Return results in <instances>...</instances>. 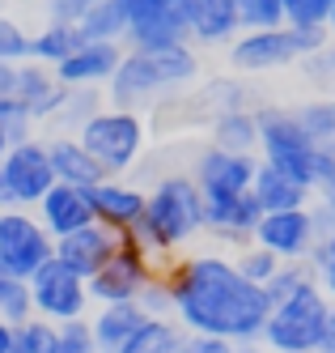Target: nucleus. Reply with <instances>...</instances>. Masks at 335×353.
Masks as SVG:
<instances>
[{
  "mask_svg": "<svg viewBox=\"0 0 335 353\" xmlns=\"http://www.w3.org/2000/svg\"><path fill=\"white\" fill-rule=\"evenodd\" d=\"M174 290V319L187 332H213L229 341H259L272 311L263 285L246 281L229 256H187L166 268Z\"/></svg>",
  "mask_w": 335,
  "mask_h": 353,
  "instance_id": "nucleus-1",
  "label": "nucleus"
},
{
  "mask_svg": "<svg viewBox=\"0 0 335 353\" xmlns=\"http://www.w3.org/2000/svg\"><path fill=\"white\" fill-rule=\"evenodd\" d=\"M204 230H208V217H204V192L195 174H166L149 188L144 213L132 230H123V239L136 243L153 264H162Z\"/></svg>",
  "mask_w": 335,
  "mask_h": 353,
  "instance_id": "nucleus-2",
  "label": "nucleus"
},
{
  "mask_svg": "<svg viewBox=\"0 0 335 353\" xmlns=\"http://www.w3.org/2000/svg\"><path fill=\"white\" fill-rule=\"evenodd\" d=\"M199 77V56L191 52V43L178 47H127L115 77L107 81V103L115 107H144L149 98H158L174 85H187Z\"/></svg>",
  "mask_w": 335,
  "mask_h": 353,
  "instance_id": "nucleus-3",
  "label": "nucleus"
},
{
  "mask_svg": "<svg viewBox=\"0 0 335 353\" xmlns=\"http://www.w3.org/2000/svg\"><path fill=\"white\" fill-rule=\"evenodd\" d=\"M76 137H81V145L102 162L107 174H127L144 154V119L132 107H115V103L98 107L81 128H76Z\"/></svg>",
  "mask_w": 335,
  "mask_h": 353,
  "instance_id": "nucleus-4",
  "label": "nucleus"
},
{
  "mask_svg": "<svg viewBox=\"0 0 335 353\" xmlns=\"http://www.w3.org/2000/svg\"><path fill=\"white\" fill-rule=\"evenodd\" d=\"M327 319H331V298L314 281V285L289 294L285 302H272L268 323H263V345L272 353H280V349H323Z\"/></svg>",
  "mask_w": 335,
  "mask_h": 353,
  "instance_id": "nucleus-5",
  "label": "nucleus"
},
{
  "mask_svg": "<svg viewBox=\"0 0 335 353\" xmlns=\"http://www.w3.org/2000/svg\"><path fill=\"white\" fill-rule=\"evenodd\" d=\"M259 158L280 166L285 174L301 179L305 188H314V170H318V149L305 137L293 111L285 107H259Z\"/></svg>",
  "mask_w": 335,
  "mask_h": 353,
  "instance_id": "nucleus-6",
  "label": "nucleus"
},
{
  "mask_svg": "<svg viewBox=\"0 0 335 353\" xmlns=\"http://www.w3.org/2000/svg\"><path fill=\"white\" fill-rule=\"evenodd\" d=\"M51 256H56V234L39 221V213L21 209V205L0 209V264L13 276L30 281Z\"/></svg>",
  "mask_w": 335,
  "mask_h": 353,
  "instance_id": "nucleus-7",
  "label": "nucleus"
},
{
  "mask_svg": "<svg viewBox=\"0 0 335 353\" xmlns=\"http://www.w3.org/2000/svg\"><path fill=\"white\" fill-rule=\"evenodd\" d=\"M0 174H5V192L9 205L34 209L39 200L56 188V166H51V149L39 137H25L17 145H9V154L0 158Z\"/></svg>",
  "mask_w": 335,
  "mask_h": 353,
  "instance_id": "nucleus-8",
  "label": "nucleus"
},
{
  "mask_svg": "<svg viewBox=\"0 0 335 353\" xmlns=\"http://www.w3.org/2000/svg\"><path fill=\"white\" fill-rule=\"evenodd\" d=\"M30 302H34V315H47V319H81L89 311V281L81 272H72L68 264H60L51 256L34 276H30Z\"/></svg>",
  "mask_w": 335,
  "mask_h": 353,
  "instance_id": "nucleus-9",
  "label": "nucleus"
},
{
  "mask_svg": "<svg viewBox=\"0 0 335 353\" xmlns=\"http://www.w3.org/2000/svg\"><path fill=\"white\" fill-rule=\"evenodd\" d=\"M127 21V47H178L191 43L187 17L178 0H119Z\"/></svg>",
  "mask_w": 335,
  "mask_h": 353,
  "instance_id": "nucleus-10",
  "label": "nucleus"
},
{
  "mask_svg": "<svg viewBox=\"0 0 335 353\" xmlns=\"http://www.w3.org/2000/svg\"><path fill=\"white\" fill-rule=\"evenodd\" d=\"M301 43L293 26H263V30H242L229 43V64L238 72H272V68H289L301 64Z\"/></svg>",
  "mask_w": 335,
  "mask_h": 353,
  "instance_id": "nucleus-11",
  "label": "nucleus"
},
{
  "mask_svg": "<svg viewBox=\"0 0 335 353\" xmlns=\"http://www.w3.org/2000/svg\"><path fill=\"white\" fill-rule=\"evenodd\" d=\"M153 272H158V264H153L136 243L123 239V247L89 276V298L94 302H127V298H140V290L149 285Z\"/></svg>",
  "mask_w": 335,
  "mask_h": 353,
  "instance_id": "nucleus-12",
  "label": "nucleus"
},
{
  "mask_svg": "<svg viewBox=\"0 0 335 353\" xmlns=\"http://www.w3.org/2000/svg\"><path fill=\"white\" fill-rule=\"evenodd\" d=\"M255 243H263L268 251H276L280 260H310V251L318 243V225H314L310 205L263 213V221L255 225Z\"/></svg>",
  "mask_w": 335,
  "mask_h": 353,
  "instance_id": "nucleus-13",
  "label": "nucleus"
},
{
  "mask_svg": "<svg viewBox=\"0 0 335 353\" xmlns=\"http://www.w3.org/2000/svg\"><path fill=\"white\" fill-rule=\"evenodd\" d=\"M255 170H259V154H234V149L208 145L195 158V183L204 196H234L246 192L255 183Z\"/></svg>",
  "mask_w": 335,
  "mask_h": 353,
  "instance_id": "nucleus-14",
  "label": "nucleus"
},
{
  "mask_svg": "<svg viewBox=\"0 0 335 353\" xmlns=\"http://www.w3.org/2000/svg\"><path fill=\"white\" fill-rule=\"evenodd\" d=\"M119 247H123L119 230H111V225H102V221H89V225H81V230L56 239V260L68 264L72 272H81L85 281H89V276L107 264Z\"/></svg>",
  "mask_w": 335,
  "mask_h": 353,
  "instance_id": "nucleus-15",
  "label": "nucleus"
},
{
  "mask_svg": "<svg viewBox=\"0 0 335 353\" xmlns=\"http://www.w3.org/2000/svg\"><path fill=\"white\" fill-rule=\"evenodd\" d=\"M204 217H208V230L217 239L229 243H250L255 225L263 221V205L250 188L234 192V196H204Z\"/></svg>",
  "mask_w": 335,
  "mask_h": 353,
  "instance_id": "nucleus-16",
  "label": "nucleus"
},
{
  "mask_svg": "<svg viewBox=\"0 0 335 353\" xmlns=\"http://www.w3.org/2000/svg\"><path fill=\"white\" fill-rule=\"evenodd\" d=\"M144 200H149V192L136 188V183H123L119 174H107V179H98V183L89 188L94 217H98L102 225H111V230H119V234L132 230V225L140 221Z\"/></svg>",
  "mask_w": 335,
  "mask_h": 353,
  "instance_id": "nucleus-17",
  "label": "nucleus"
},
{
  "mask_svg": "<svg viewBox=\"0 0 335 353\" xmlns=\"http://www.w3.org/2000/svg\"><path fill=\"white\" fill-rule=\"evenodd\" d=\"M178 5H183L191 43H199V47H229L242 34L234 0H178Z\"/></svg>",
  "mask_w": 335,
  "mask_h": 353,
  "instance_id": "nucleus-18",
  "label": "nucleus"
},
{
  "mask_svg": "<svg viewBox=\"0 0 335 353\" xmlns=\"http://www.w3.org/2000/svg\"><path fill=\"white\" fill-rule=\"evenodd\" d=\"M34 213H39V221H43L56 239L81 230V225H89V221H98V217H94V205H89V188L60 183V179H56V188H51L39 205H34Z\"/></svg>",
  "mask_w": 335,
  "mask_h": 353,
  "instance_id": "nucleus-19",
  "label": "nucleus"
},
{
  "mask_svg": "<svg viewBox=\"0 0 335 353\" xmlns=\"http://www.w3.org/2000/svg\"><path fill=\"white\" fill-rule=\"evenodd\" d=\"M127 52V43H81L68 60L56 64V77L64 85H107Z\"/></svg>",
  "mask_w": 335,
  "mask_h": 353,
  "instance_id": "nucleus-20",
  "label": "nucleus"
},
{
  "mask_svg": "<svg viewBox=\"0 0 335 353\" xmlns=\"http://www.w3.org/2000/svg\"><path fill=\"white\" fill-rule=\"evenodd\" d=\"M64 94H68V85L56 77V68H51V64H43V60H21L17 64V98L34 111L39 123H47L51 115L60 111Z\"/></svg>",
  "mask_w": 335,
  "mask_h": 353,
  "instance_id": "nucleus-21",
  "label": "nucleus"
},
{
  "mask_svg": "<svg viewBox=\"0 0 335 353\" xmlns=\"http://www.w3.org/2000/svg\"><path fill=\"white\" fill-rule=\"evenodd\" d=\"M47 149H51V166H56V179H60V183L94 188L98 179H107L102 162L81 145V137H76V132H56V137L47 141Z\"/></svg>",
  "mask_w": 335,
  "mask_h": 353,
  "instance_id": "nucleus-22",
  "label": "nucleus"
},
{
  "mask_svg": "<svg viewBox=\"0 0 335 353\" xmlns=\"http://www.w3.org/2000/svg\"><path fill=\"white\" fill-rule=\"evenodd\" d=\"M149 319V311L140 307L136 298H127V302H98V311H94V336H98V349L102 353H119L127 341L136 336V327Z\"/></svg>",
  "mask_w": 335,
  "mask_h": 353,
  "instance_id": "nucleus-23",
  "label": "nucleus"
},
{
  "mask_svg": "<svg viewBox=\"0 0 335 353\" xmlns=\"http://www.w3.org/2000/svg\"><path fill=\"white\" fill-rule=\"evenodd\" d=\"M250 192L259 196L263 213H276V209H301V205H310V196H314V188H305L301 179H293V174H285L280 166H272V162H263V158H259V170H255Z\"/></svg>",
  "mask_w": 335,
  "mask_h": 353,
  "instance_id": "nucleus-24",
  "label": "nucleus"
},
{
  "mask_svg": "<svg viewBox=\"0 0 335 353\" xmlns=\"http://www.w3.org/2000/svg\"><path fill=\"white\" fill-rule=\"evenodd\" d=\"M213 145L234 154H259V111L250 107H225L213 119Z\"/></svg>",
  "mask_w": 335,
  "mask_h": 353,
  "instance_id": "nucleus-25",
  "label": "nucleus"
},
{
  "mask_svg": "<svg viewBox=\"0 0 335 353\" xmlns=\"http://www.w3.org/2000/svg\"><path fill=\"white\" fill-rule=\"evenodd\" d=\"M81 30L72 26V21H47L39 34H30V60H43L56 68L60 60H68L76 47H81Z\"/></svg>",
  "mask_w": 335,
  "mask_h": 353,
  "instance_id": "nucleus-26",
  "label": "nucleus"
},
{
  "mask_svg": "<svg viewBox=\"0 0 335 353\" xmlns=\"http://www.w3.org/2000/svg\"><path fill=\"white\" fill-rule=\"evenodd\" d=\"M297 123L305 128V137L314 141L318 154H335V94H323V98H310V103L293 107Z\"/></svg>",
  "mask_w": 335,
  "mask_h": 353,
  "instance_id": "nucleus-27",
  "label": "nucleus"
},
{
  "mask_svg": "<svg viewBox=\"0 0 335 353\" xmlns=\"http://www.w3.org/2000/svg\"><path fill=\"white\" fill-rule=\"evenodd\" d=\"M76 30H81L85 43H123L127 21H123L119 0H98V5H89L81 13V21H76Z\"/></svg>",
  "mask_w": 335,
  "mask_h": 353,
  "instance_id": "nucleus-28",
  "label": "nucleus"
},
{
  "mask_svg": "<svg viewBox=\"0 0 335 353\" xmlns=\"http://www.w3.org/2000/svg\"><path fill=\"white\" fill-rule=\"evenodd\" d=\"M183 332H187V327L178 323L174 315H166V319H144L136 327V336L127 341L119 353H178V349H183Z\"/></svg>",
  "mask_w": 335,
  "mask_h": 353,
  "instance_id": "nucleus-29",
  "label": "nucleus"
},
{
  "mask_svg": "<svg viewBox=\"0 0 335 353\" xmlns=\"http://www.w3.org/2000/svg\"><path fill=\"white\" fill-rule=\"evenodd\" d=\"M98 107H107V103H102V94H98L94 85H68L60 111L51 115L47 123H51V128H60V132H76V128H81V123L98 111Z\"/></svg>",
  "mask_w": 335,
  "mask_h": 353,
  "instance_id": "nucleus-30",
  "label": "nucleus"
},
{
  "mask_svg": "<svg viewBox=\"0 0 335 353\" xmlns=\"http://www.w3.org/2000/svg\"><path fill=\"white\" fill-rule=\"evenodd\" d=\"M13 353H60V323L47 315H30L17 323V349Z\"/></svg>",
  "mask_w": 335,
  "mask_h": 353,
  "instance_id": "nucleus-31",
  "label": "nucleus"
},
{
  "mask_svg": "<svg viewBox=\"0 0 335 353\" xmlns=\"http://www.w3.org/2000/svg\"><path fill=\"white\" fill-rule=\"evenodd\" d=\"M314 281H318V276H314V264H310V260H280L276 276H272L263 290H268L272 302H285L289 294H297V290H305V285H314Z\"/></svg>",
  "mask_w": 335,
  "mask_h": 353,
  "instance_id": "nucleus-32",
  "label": "nucleus"
},
{
  "mask_svg": "<svg viewBox=\"0 0 335 353\" xmlns=\"http://www.w3.org/2000/svg\"><path fill=\"white\" fill-rule=\"evenodd\" d=\"M0 315L21 323L34 315V302H30V281H21V276H13L5 264H0Z\"/></svg>",
  "mask_w": 335,
  "mask_h": 353,
  "instance_id": "nucleus-33",
  "label": "nucleus"
},
{
  "mask_svg": "<svg viewBox=\"0 0 335 353\" xmlns=\"http://www.w3.org/2000/svg\"><path fill=\"white\" fill-rule=\"evenodd\" d=\"M234 264H238V272L246 276V281H255V285H268L272 276H276V268H280V256L276 251H268L263 243H242V251L234 256Z\"/></svg>",
  "mask_w": 335,
  "mask_h": 353,
  "instance_id": "nucleus-34",
  "label": "nucleus"
},
{
  "mask_svg": "<svg viewBox=\"0 0 335 353\" xmlns=\"http://www.w3.org/2000/svg\"><path fill=\"white\" fill-rule=\"evenodd\" d=\"M0 128L9 132V145H17V141H25V137H34L39 119H34V111L25 107L17 94H9V98H0Z\"/></svg>",
  "mask_w": 335,
  "mask_h": 353,
  "instance_id": "nucleus-35",
  "label": "nucleus"
},
{
  "mask_svg": "<svg viewBox=\"0 0 335 353\" xmlns=\"http://www.w3.org/2000/svg\"><path fill=\"white\" fill-rule=\"evenodd\" d=\"M242 30H263V26H285V0H234Z\"/></svg>",
  "mask_w": 335,
  "mask_h": 353,
  "instance_id": "nucleus-36",
  "label": "nucleus"
},
{
  "mask_svg": "<svg viewBox=\"0 0 335 353\" xmlns=\"http://www.w3.org/2000/svg\"><path fill=\"white\" fill-rule=\"evenodd\" d=\"M30 60V30L17 17L0 13V64H21Z\"/></svg>",
  "mask_w": 335,
  "mask_h": 353,
  "instance_id": "nucleus-37",
  "label": "nucleus"
},
{
  "mask_svg": "<svg viewBox=\"0 0 335 353\" xmlns=\"http://www.w3.org/2000/svg\"><path fill=\"white\" fill-rule=\"evenodd\" d=\"M136 302L149 311V319H166V315H174V290H170V276H166V272H153V276H149V285L140 290Z\"/></svg>",
  "mask_w": 335,
  "mask_h": 353,
  "instance_id": "nucleus-38",
  "label": "nucleus"
},
{
  "mask_svg": "<svg viewBox=\"0 0 335 353\" xmlns=\"http://www.w3.org/2000/svg\"><path fill=\"white\" fill-rule=\"evenodd\" d=\"M60 353H102L89 315H81V319H64V323H60Z\"/></svg>",
  "mask_w": 335,
  "mask_h": 353,
  "instance_id": "nucleus-39",
  "label": "nucleus"
},
{
  "mask_svg": "<svg viewBox=\"0 0 335 353\" xmlns=\"http://www.w3.org/2000/svg\"><path fill=\"white\" fill-rule=\"evenodd\" d=\"M335 0H285V26H327Z\"/></svg>",
  "mask_w": 335,
  "mask_h": 353,
  "instance_id": "nucleus-40",
  "label": "nucleus"
},
{
  "mask_svg": "<svg viewBox=\"0 0 335 353\" xmlns=\"http://www.w3.org/2000/svg\"><path fill=\"white\" fill-rule=\"evenodd\" d=\"M310 264H314V276H318V285L323 294L335 302V234H323L310 251Z\"/></svg>",
  "mask_w": 335,
  "mask_h": 353,
  "instance_id": "nucleus-41",
  "label": "nucleus"
},
{
  "mask_svg": "<svg viewBox=\"0 0 335 353\" xmlns=\"http://www.w3.org/2000/svg\"><path fill=\"white\" fill-rule=\"evenodd\" d=\"M301 72H305V77H314V81H323L327 90H335V47L327 43L323 52L301 56Z\"/></svg>",
  "mask_w": 335,
  "mask_h": 353,
  "instance_id": "nucleus-42",
  "label": "nucleus"
},
{
  "mask_svg": "<svg viewBox=\"0 0 335 353\" xmlns=\"http://www.w3.org/2000/svg\"><path fill=\"white\" fill-rule=\"evenodd\" d=\"M178 353H234V341L213 336V332H183V349Z\"/></svg>",
  "mask_w": 335,
  "mask_h": 353,
  "instance_id": "nucleus-43",
  "label": "nucleus"
},
{
  "mask_svg": "<svg viewBox=\"0 0 335 353\" xmlns=\"http://www.w3.org/2000/svg\"><path fill=\"white\" fill-rule=\"evenodd\" d=\"M310 213H314V225H318V239L335 234V192H318V200L310 196Z\"/></svg>",
  "mask_w": 335,
  "mask_h": 353,
  "instance_id": "nucleus-44",
  "label": "nucleus"
},
{
  "mask_svg": "<svg viewBox=\"0 0 335 353\" xmlns=\"http://www.w3.org/2000/svg\"><path fill=\"white\" fill-rule=\"evenodd\" d=\"M43 9H47V21H81V13L89 9L85 0H43Z\"/></svg>",
  "mask_w": 335,
  "mask_h": 353,
  "instance_id": "nucleus-45",
  "label": "nucleus"
},
{
  "mask_svg": "<svg viewBox=\"0 0 335 353\" xmlns=\"http://www.w3.org/2000/svg\"><path fill=\"white\" fill-rule=\"evenodd\" d=\"M314 192H335V154H318V170H314Z\"/></svg>",
  "mask_w": 335,
  "mask_h": 353,
  "instance_id": "nucleus-46",
  "label": "nucleus"
},
{
  "mask_svg": "<svg viewBox=\"0 0 335 353\" xmlns=\"http://www.w3.org/2000/svg\"><path fill=\"white\" fill-rule=\"evenodd\" d=\"M17 349V323L0 315V353H13Z\"/></svg>",
  "mask_w": 335,
  "mask_h": 353,
  "instance_id": "nucleus-47",
  "label": "nucleus"
},
{
  "mask_svg": "<svg viewBox=\"0 0 335 353\" xmlns=\"http://www.w3.org/2000/svg\"><path fill=\"white\" fill-rule=\"evenodd\" d=\"M17 94V64H0V98Z\"/></svg>",
  "mask_w": 335,
  "mask_h": 353,
  "instance_id": "nucleus-48",
  "label": "nucleus"
},
{
  "mask_svg": "<svg viewBox=\"0 0 335 353\" xmlns=\"http://www.w3.org/2000/svg\"><path fill=\"white\" fill-rule=\"evenodd\" d=\"M234 353H272V349H268V345H263V336H259V341H238V345H234Z\"/></svg>",
  "mask_w": 335,
  "mask_h": 353,
  "instance_id": "nucleus-49",
  "label": "nucleus"
},
{
  "mask_svg": "<svg viewBox=\"0 0 335 353\" xmlns=\"http://www.w3.org/2000/svg\"><path fill=\"white\" fill-rule=\"evenodd\" d=\"M323 353H335V302H331V319H327V336H323Z\"/></svg>",
  "mask_w": 335,
  "mask_h": 353,
  "instance_id": "nucleus-50",
  "label": "nucleus"
},
{
  "mask_svg": "<svg viewBox=\"0 0 335 353\" xmlns=\"http://www.w3.org/2000/svg\"><path fill=\"white\" fill-rule=\"evenodd\" d=\"M5 154H9V132L0 128V158H5Z\"/></svg>",
  "mask_w": 335,
  "mask_h": 353,
  "instance_id": "nucleus-51",
  "label": "nucleus"
},
{
  "mask_svg": "<svg viewBox=\"0 0 335 353\" xmlns=\"http://www.w3.org/2000/svg\"><path fill=\"white\" fill-rule=\"evenodd\" d=\"M9 205V192H5V174H0V209Z\"/></svg>",
  "mask_w": 335,
  "mask_h": 353,
  "instance_id": "nucleus-52",
  "label": "nucleus"
},
{
  "mask_svg": "<svg viewBox=\"0 0 335 353\" xmlns=\"http://www.w3.org/2000/svg\"><path fill=\"white\" fill-rule=\"evenodd\" d=\"M327 30L335 34V5H331V17H327Z\"/></svg>",
  "mask_w": 335,
  "mask_h": 353,
  "instance_id": "nucleus-53",
  "label": "nucleus"
},
{
  "mask_svg": "<svg viewBox=\"0 0 335 353\" xmlns=\"http://www.w3.org/2000/svg\"><path fill=\"white\" fill-rule=\"evenodd\" d=\"M280 353H323V349H280Z\"/></svg>",
  "mask_w": 335,
  "mask_h": 353,
  "instance_id": "nucleus-54",
  "label": "nucleus"
},
{
  "mask_svg": "<svg viewBox=\"0 0 335 353\" xmlns=\"http://www.w3.org/2000/svg\"><path fill=\"white\" fill-rule=\"evenodd\" d=\"M85 5H98V0H85Z\"/></svg>",
  "mask_w": 335,
  "mask_h": 353,
  "instance_id": "nucleus-55",
  "label": "nucleus"
}]
</instances>
